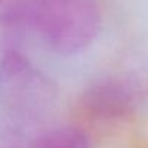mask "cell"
Instances as JSON below:
<instances>
[{"mask_svg":"<svg viewBox=\"0 0 148 148\" xmlns=\"http://www.w3.org/2000/svg\"><path fill=\"white\" fill-rule=\"evenodd\" d=\"M30 17L42 40L60 55L86 49L102 26L95 0H38Z\"/></svg>","mask_w":148,"mask_h":148,"instance_id":"obj_1","label":"cell"},{"mask_svg":"<svg viewBox=\"0 0 148 148\" xmlns=\"http://www.w3.org/2000/svg\"><path fill=\"white\" fill-rule=\"evenodd\" d=\"M55 98V86L46 75L22 53L9 50L0 60V99L12 111L35 115Z\"/></svg>","mask_w":148,"mask_h":148,"instance_id":"obj_2","label":"cell"},{"mask_svg":"<svg viewBox=\"0 0 148 148\" xmlns=\"http://www.w3.org/2000/svg\"><path fill=\"white\" fill-rule=\"evenodd\" d=\"M141 98L143 89L135 79L106 78L84 91L79 99V111L92 122H116L132 115Z\"/></svg>","mask_w":148,"mask_h":148,"instance_id":"obj_3","label":"cell"},{"mask_svg":"<svg viewBox=\"0 0 148 148\" xmlns=\"http://www.w3.org/2000/svg\"><path fill=\"white\" fill-rule=\"evenodd\" d=\"M30 148H91V143L81 128L59 127L43 132Z\"/></svg>","mask_w":148,"mask_h":148,"instance_id":"obj_4","label":"cell"},{"mask_svg":"<svg viewBox=\"0 0 148 148\" xmlns=\"http://www.w3.org/2000/svg\"><path fill=\"white\" fill-rule=\"evenodd\" d=\"M25 12L22 0H0V20H16Z\"/></svg>","mask_w":148,"mask_h":148,"instance_id":"obj_5","label":"cell"}]
</instances>
